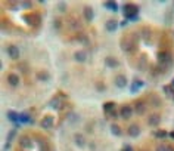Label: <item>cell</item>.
<instances>
[{
    "label": "cell",
    "instance_id": "1",
    "mask_svg": "<svg viewBox=\"0 0 174 151\" xmlns=\"http://www.w3.org/2000/svg\"><path fill=\"white\" fill-rule=\"evenodd\" d=\"M123 13L127 21H137L139 19V6L134 3H127L123 8Z\"/></svg>",
    "mask_w": 174,
    "mask_h": 151
},
{
    "label": "cell",
    "instance_id": "2",
    "mask_svg": "<svg viewBox=\"0 0 174 151\" xmlns=\"http://www.w3.org/2000/svg\"><path fill=\"white\" fill-rule=\"evenodd\" d=\"M121 48L124 52H134L136 50V36H127L121 40Z\"/></svg>",
    "mask_w": 174,
    "mask_h": 151
},
{
    "label": "cell",
    "instance_id": "3",
    "mask_svg": "<svg viewBox=\"0 0 174 151\" xmlns=\"http://www.w3.org/2000/svg\"><path fill=\"white\" fill-rule=\"evenodd\" d=\"M19 147H21V148H25V150H31V148L34 147V142L30 136L22 135V136L19 138Z\"/></svg>",
    "mask_w": 174,
    "mask_h": 151
},
{
    "label": "cell",
    "instance_id": "4",
    "mask_svg": "<svg viewBox=\"0 0 174 151\" xmlns=\"http://www.w3.org/2000/svg\"><path fill=\"white\" fill-rule=\"evenodd\" d=\"M133 107L131 105H123L121 107V110H120V117L124 118V120H127V118H131L133 116Z\"/></svg>",
    "mask_w": 174,
    "mask_h": 151
},
{
    "label": "cell",
    "instance_id": "5",
    "mask_svg": "<svg viewBox=\"0 0 174 151\" xmlns=\"http://www.w3.org/2000/svg\"><path fill=\"white\" fill-rule=\"evenodd\" d=\"M53 122H55V118H53V116H45V117L41 118V122H40V126L43 129H50L52 126H53Z\"/></svg>",
    "mask_w": 174,
    "mask_h": 151
},
{
    "label": "cell",
    "instance_id": "6",
    "mask_svg": "<svg viewBox=\"0 0 174 151\" xmlns=\"http://www.w3.org/2000/svg\"><path fill=\"white\" fill-rule=\"evenodd\" d=\"M127 77L124 76V74H118L117 77H115V86L120 88V89H124V88H127Z\"/></svg>",
    "mask_w": 174,
    "mask_h": 151
},
{
    "label": "cell",
    "instance_id": "7",
    "mask_svg": "<svg viewBox=\"0 0 174 151\" xmlns=\"http://www.w3.org/2000/svg\"><path fill=\"white\" fill-rule=\"evenodd\" d=\"M24 21H27L28 25H39L40 24V17L39 15H24Z\"/></svg>",
    "mask_w": 174,
    "mask_h": 151
},
{
    "label": "cell",
    "instance_id": "8",
    "mask_svg": "<svg viewBox=\"0 0 174 151\" xmlns=\"http://www.w3.org/2000/svg\"><path fill=\"white\" fill-rule=\"evenodd\" d=\"M7 55H9V58H12V59H18V58H19V49H18L15 45H9L7 46Z\"/></svg>",
    "mask_w": 174,
    "mask_h": 151
},
{
    "label": "cell",
    "instance_id": "9",
    "mask_svg": "<svg viewBox=\"0 0 174 151\" xmlns=\"http://www.w3.org/2000/svg\"><path fill=\"white\" fill-rule=\"evenodd\" d=\"M19 123H30V124H34V118L30 116V113L24 111L19 114Z\"/></svg>",
    "mask_w": 174,
    "mask_h": 151
},
{
    "label": "cell",
    "instance_id": "10",
    "mask_svg": "<svg viewBox=\"0 0 174 151\" xmlns=\"http://www.w3.org/2000/svg\"><path fill=\"white\" fill-rule=\"evenodd\" d=\"M137 114H145L146 111V104L145 101H136L134 102V108H133Z\"/></svg>",
    "mask_w": 174,
    "mask_h": 151
},
{
    "label": "cell",
    "instance_id": "11",
    "mask_svg": "<svg viewBox=\"0 0 174 151\" xmlns=\"http://www.w3.org/2000/svg\"><path fill=\"white\" fill-rule=\"evenodd\" d=\"M127 133H129L131 138H137V136L140 135V128H139V124H131V126L127 129Z\"/></svg>",
    "mask_w": 174,
    "mask_h": 151
},
{
    "label": "cell",
    "instance_id": "12",
    "mask_svg": "<svg viewBox=\"0 0 174 151\" xmlns=\"http://www.w3.org/2000/svg\"><path fill=\"white\" fill-rule=\"evenodd\" d=\"M83 13H84L86 21H89V23H92V21H93V18H95V12H93V8H90V6H86L84 9H83Z\"/></svg>",
    "mask_w": 174,
    "mask_h": 151
},
{
    "label": "cell",
    "instance_id": "13",
    "mask_svg": "<svg viewBox=\"0 0 174 151\" xmlns=\"http://www.w3.org/2000/svg\"><path fill=\"white\" fill-rule=\"evenodd\" d=\"M49 107L53 108V110H61L62 108V102H61V98L59 96H53L49 102Z\"/></svg>",
    "mask_w": 174,
    "mask_h": 151
},
{
    "label": "cell",
    "instance_id": "14",
    "mask_svg": "<svg viewBox=\"0 0 174 151\" xmlns=\"http://www.w3.org/2000/svg\"><path fill=\"white\" fill-rule=\"evenodd\" d=\"M105 65L109 68H117L118 65H120V62H118L114 56H106V58H105Z\"/></svg>",
    "mask_w": 174,
    "mask_h": 151
},
{
    "label": "cell",
    "instance_id": "15",
    "mask_svg": "<svg viewBox=\"0 0 174 151\" xmlns=\"http://www.w3.org/2000/svg\"><path fill=\"white\" fill-rule=\"evenodd\" d=\"M74 59L77 62H86L87 59V53H86L84 50H77L75 53H74Z\"/></svg>",
    "mask_w": 174,
    "mask_h": 151
},
{
    "label": "cell",
    "instance_id": "16",
    "mask_svg": "<svg viewBox=\"0 0 174 151\" xmlns=\"http://www.w3.org/2000/svg\"><path fill=\"white\" fill-rule=\"evenodd\" d=\"M159 122H161V116H159V114H152V116H149V118H148V124H149V126H158Z\"/></svg>",
    "mask_w": 174,
    "mask_h": 151
},
{
    "label": "cell",
    "instance_id": "17",
    "mask_svg": "<svg viewBox=\"0 0 174 151\" xmlns=\"http://www.w3.org/2000/svg\"><path fill=\"white\" fill-rule=\"evenodd\" d=\"M105 28H106V31L112 33V31H115V30L118 28V21H115V19H109V21H106V24H105Z\"/></svg>",
    "mask_w": 174,
    "mask_h": 151
},
{
    "label": "cell",
    "instance_id": "18",
    "mask_svg": "<svg viewBox=\"0 0 174 151\" xmlns=\"http://www.w3.org/2000/svg\"><path fill=\"white\" fill-rule=\"evenodd\" d=\"M7 83L11 84V86H18L19 84V76L18 74H7Z\"/></svg>",
    "mask_w": 174,
    "mask_h": 151
},
{
    "label": "cell",
    "instance_id": "19",
    "mask_svg": "<svg viewBox=\"0 0 174 151\" xmlns=\"http://www.w3.org/2000/svg\"><path fill=\"white\" fill-rule=\"evenodd\" d=\"M74 141H75L77 147H80V148H84L86 147V139H84V136H83V135L75 133L74 135Z\"/></svg>",
    "mask_w": 174,
    "mask_h": 151
},
{
    "label": "cell",
    "instance_id": "20",
    "mask_svg": "<svg viewBox=\"0 0 174 151\" xmlns=\"http://www.w3.org/2000/svg\"><path fill=\"white\" fill-rule=\"evenodd\" d=\"M6 116H7V118H9L11 122H13V123H18V122H19V114H18L16 111H13V110H9V111L6 113Z\"/></svg>",
    "mask_w": 174,
    "mask_h": 151
},
{
    "label": "cell",
    "instance_id": "21",
    "mask_svg": "<svg viewBox=\"0 0 174 151\" xmlns=\"http://www.w3.org/2000/svg\"><path fill=\"white\" fill-rule=\"evenodd\" d=\"M37 80H39V82H49V80H50V74L47 73V71H39V73H37Z\"/></svg>",
    "mask_w": 174,
    "mask_h": 151
},
{
    "label": "cell",
    "instance_id": "22",
    "mask_svg": "<svg viewBox=\"0 0 174 151\" xmlns=\"http://www.w3.org/2000/svg\"><path fill=\"white\" fill-rule=\"evenodd\" d=\"M103 8H106L108 11H111V12H118V5L115 2H105Z\"/></svg>",
    "mask_w": 174,
    "mask_h": 151
},
{
    "label": "cell",
    "instance_id": "23",
    "mask_svg": "<svg viewBox=\"0 0 174 151\" xmlns=\"http://www.w3.org/2000/svg\"><path fill=\"white\" fill-rule=\"evenodd\" d=\"M143 82L142 80H134L133 82V84H131V88H130V90H131V93H136L137 92V89H140V88H143Z\"/></svg>",
    "mask_w": 174,
    "mask_h": 151
},
{
    "label": "cell",
    "instance_id": "24",
    "mask_svg": "<svg viewBox=\"0 0 174 151\" xmlns=\"http://www.w3.org/2000/svg\"><path fill=\"white\" fill-rule=\"evenodd\" d=\"M153 135H155V138H158V139H165L168 136V132L164 130V129H158V130L153 132Z\"/></svg>",
    "mask_w": 174,
    "mask_h": 151
},
{
    "label": "cell",
    "instance_id": "25",
    "mask_svg": "<svg viewBox=\"0 0 174 151\" xmlns=\"http://www.w3.org/2000/svg\"><path fill=\"white\" fill-rule=\"evenodd\" d=\"M111 133H112L114 136H121V135H123V130H121V128H120L118 124L112 123L111 124Z\"/></svg>",
    "mask_w": 174,
    "mask_h": 151
},
{
    "label": "cell",
    "instance_id": "26",
    "mask_svg": "<svg viewBox=\"0 0 174 151\" xmlns=\"http://www.w3.org/2000/svg\"><path fill=\"white\" fill-rule=\"evenodd\" d=\"M102 108H103V111H112V110H115V102L114 101H108V102H105L103 105H102Z\"/></svg>",
    "mask_w": 174,
    "mask_h": 151
},
{
    "label": "cell",
    "instance_id": "27",
    "mask_svg": "<svg viewBox=\"0 0 174 151\" xmlns=\"http://www.w3.org/2000/svg\"><path fill=\"white\" fill-rule=\"evenodd\" d=\"M162 90H164V93H165V96H167V98H173V96H174V89L170 86V84L162 86Z\"/></svg>",
    "mask_w": 174,
    "mask_h": 151
},
{
    "label": "cell",
    "instance_id": "28",
    "mask_svg": "<svg viewBox=\"0 0 174 151\" xmlns=\"http://www.w3.org/2000/svg\"><path fill=\"white\" fill-rule=\"evenodd\" d=\"M77 40H78L80 43H83V45H86V46H89V39H87V36H86V34L80 33L78 36H77Z\"/></svg>",
    "mask_w": 174,
    "mask_h": 151
},
{
    "label": "cell",
    "instance_id": "29",
    "mask_svg": "<svg viewBox=\"0 0 174 151\" xmlns=\"http://www.w3.org/2000/svg\"><path fill=\"white\" fill-rule=\"evenodd\" d=\"M39 151H50V148H49V144L46 142V141H39Z\"/></svg>",
    "mask_w": 174,
    "mask_h": 151
},
{
    "label": "cell",
    "instance_id": "30",
    "mask_svg": "<svg viewBox=\"0 0 174 151\" xmlns=\"http://www.w3.org/2000/svg\"><path fill=\"white\" fill-rule=\"evenodd\" d=\"M15 135H16V129L15 128L11 129V132L7 133V138H6V142H12V139L15 138Z\"/></svg>",
    "mask_w": 174,
    "mask_h": 151
},
{
    "label": "cell",
    "instance_id": "31",
    "mask_svg": "<svg viewBox=\"0 0 174 151\" xmlns=\"http://www.w3.org/2000/svg\"><path fill=\"white\" fill-rule=\"evenodd\" d=\"M145 67H146V56L143 55L140 58V64H139V70H142V71H145Z\"/></svg>",
    "mask_w": 174,
    "mask_h": 151
},
{
    "label": "cell",
    "instance_id": "32",
    "mask_svg": "<svg viewBox=\"0 0 174 151\" xmlns=\"http://www.w3.org/2000/svg\"><path fill=\"white\" fill-rule=\"evenodd\" d=\"M69 25L73 28H75V30H78V28H81V24L77 21V19H71V23H69Z\"/></svg>",
    "mask_w": 174,
    "mask_h": 151
},
{
    "label": "cell",
    "instance_id": "33",
    "mask_svg": "<svg viewBox=\"0 0 174 151\" xmlns=\"http://www.w3.org/2000/svg\"><path fill=\"white\" fill-rule=\"evenodd\" d=\"M151 101L153 102V105H155V107H159V105H161V101H159V98H158V96L151 95Z\"/></svg>",
    "mask_w": 174,
    "mask_h": 151
},
{
    "label": "cell",
    "instance_id": "34",
    "mask_svg": "<svg viewBox=\"0 0 174 151\" xmlns=\"http://www.w3.org/2000/svg\"><path fill=\"white\" fill-rule=\"evenodd\" d=\"M108 116H109L111 118H118V117H120V113H118L117 110H112V111L108 113Z\"/></svg>",
    "mask_w": 174,
    "mask_h": 151
},
{
    "label": "cell",
    "instance_id": "35",
    "mask_svg": "<svg viewBox=\"0 0 174 151\" xmlns=\"http://www.w3.org/2000/svg\"><path fill=\"white\" fill-rule=\"evenodd\" d=\"M96 89H97V92H105L106 90V86L103 83H96Z\"/></svg>",
    "mask_w": 174,
    "mask_h": 151
},
{
    "label": "cell",
    "instance_id": "36",
    "mask_svg": "<svg viewBox=\"0 0 174 151\" xmlns=\"http://www.w3.org/2000/svg\"><path fill=\"white\" fill-rule=\"evenodd\" d=\"M58 11L59 12H67V5H65L63 2H61V3L58 5Z\"/></svg>",
    "mask_w": 174,
    "mask_h": 151
},
{
    "label": "cell",
    "instance_id": "37",
    "mask_svg": "<svg viewBox=\"0 0 174 151\" xmlns=\"http://www.w3.org/2000/svg\"><path fill=\"white\" fill-rule=\"evenodd\" d=\"M21 6H22V8H25V9H31V8H33V3H31V2H22V3H21Z\"/></svg>",
    "mask_w": 174,
    "mask_h": 151
},
{
    "label": "cell",
    "instance_id": "38",
    "mask_svg": "<svg viewBox=\"0 0 174 151\" xmlns=\"http://www.w3.org/2000/svg\"><path fill=\"white\" fill-rule=\"evenodd\" d=\"M61 25H62L61 19H55V21H53V27L56 28V30H59V28H61Z\"/></svg>",
    "mask_w": 174,
    "mask_h": 151
},
{
    "label": "cell",
    "instance_id": "39",
    "mask_svg": "<svg viewBox=\"0 0 174 151\" xmlns=\"http://www.w3.org/2000/svg\"><path fill=\"white\" fill-rule=\"evenodd\" d=\"M123 150L124 151H134V150H133V147L130 145V144H124V145H123Z\"/></svg>",
    "mask_w": 174,
    "mask_h": 151
},
{
    "label": "cell",
    "instance_id": "40",
    "mask_svg": "<svg viewBox=\"0 0 174 151\" xmlns=\"http://www.w3.org/2000/svg\"><path fill=\"white\" fill-rule=\"evenodd\" d=\"M155 151H167V145H164V144H161V145L157 147V150Z\"/></svg>",
    "mask_w": 174,
    "mask_h": 151
},
{
    "label": "cell",
    "instance_id": "41",
    "mask_svg": "<svg viewBox=\"0 0 174 151\" xmlns=\"http://www.w3.org/2000/svg\"><path fill=\"white\" fill-rule=\"evenodd\" d=\"M7 150H11V142H6L5 147H3V151H7Z\"/></svg>",
    "mask_w": 174,
    "mask_h": 151
},
{
    "label": "cell",
    "instance_id": "42",
    "mask_svg": "<svg viewBox=\"0 0 174 151\" xmlns=\"http://www.w3.org/2000/svg\"><path fill=\"white\" fill-rule=\"evenodd\" d=\"M127 24H129V21H127V19H124V21H121V24H120V25H121V27H125Z\"/></svg>",
    "mask_w": 174,
    "mask_h": 151
},
{
    "label": "cell",
    "instance_id": "43",
    "mask_svg": "<svg viewBox=\"0 0 174 151\" xmlns=\"http://www.w3.org/2000/svg\"><path fill=\"white\" fill-rule=\"evenodd\" d=\"M12 11L16 12V11H18V6H16V5H12Z\"/></svg>",
    "mask_w": 174,
    "mask_h": 151
},
{
    "label": "cell",
    "instance_id": "44",
    "mask_svg": "<svg viewBox=\"0 0 174 151\" xmlns=\"http://www.w3.org/2000/svg\"><path fill=\"white\" fill-rule=\"evenodd\" d=\"M167 151H174V147H171V145H167Z\"/></svg>",
    "mask_w": 174,
    "mask_h": 151
},
{
    "label": "cell",
    "instance_id": "45",
    "mask_svg": "<svg viewBox=\"0 0 174 151\" xmlns=\"http://www.w3.org/2000/svg\"><path fill=\"white\" fill-rule=\"evenodd\" d=\"M90 150H96V145H95V144H90Z\"/></svg>",
    "mask_w": 174,
    "mask_h": 151
},
{
    "label": "cell",
    "instance_id": "46",
    "mask_svg": "<svg viewBox=\"0 0 174 151\" xmlns=\"http://www.w3.org/2000/svg\"><path fill=\"white\" fill-rule=\"evenodd\" d=\"M168 136H170V138H171V139H174V130H173V132H171V133H168Z\"/></svg>",
    "mask_w": 174,
    "mask_h": 151
},
{
    "label": "cell",
    "instance_id": "47",
    "mask_svg": "<svg viewBox=\"0 0 174 151\" xmlns=\"http://www.w3.org/2000/svg\"><path fill=\"white\" fill-rule=\"evenodd\" d=\"M173 8H174V5H173Z\"/></svg>",
    "mask_w": 174,
    "mask_h": 151
},
{
    "label": "cell",
    "instance_id": "48",
    "mask_svg": "<svg viewBox=\"0 0 174 151\" xmlns=\"http://www.w3.org/2000/svg\"><path fill=\"white\" fill-rule=\"evenodd\" d=\"M121 151H124V150H121Z\"/></svg>",
    "mask_w": 174,
    "mask_h": 151
}]
</instances>
